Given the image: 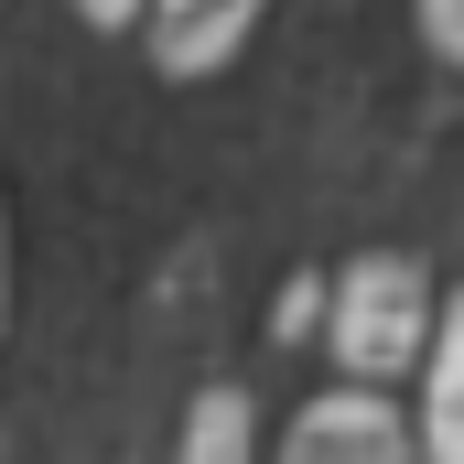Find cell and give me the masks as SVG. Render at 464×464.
I'll list each match as a JSON object with an SVG mask.
<instances>
[{
  "label": "cell",
  "instance_id": "obj_1",
  "mask_svg": "<svg viewBox=\"0 0 464 464\" xmlns=\"http://www.w3.org/2000/svg\"><path fill=\"white\" fill-rule=\"evenodd\" d=\"M324 335H335V367H346V378H400V367H421V356H432V281H421V259L367 248L346 281L324 292Z\"/></svg>",
  "mask_w": 464,
  "mask_h": 464
},
{
  "label": "cell",
  "instance_id": "obj_2",
  "mask_svg": "<svg viewBox=\"0 0 464 464\" xmlns=\"http://www.w3.org/2000/svg\"><path fill=\"white\" fill-rule=\"evenodd\" d=\"M411 454H421V432L378 389H324V400L292 411V432H281L270 464H411Z\"/></svg>",
  "mask_w": 464,
  "mask_h": 464
},
{
  "label": "cell",
  "instance_id": "obj_3",
  "mask_svg": "<svg viewBox=\"0 0 464 464\" xmlns=\"http://www.w3.org/2000/svg\"><path fill=\"white\" fill-rule=\"evenodd\" d=\"M248 33H259V0H151V11H140V54H151V76H173V87L227 76Z\"/></svg>",
  "mask_w": 464,
  "mask_h": 464
},
{
  "label": "cell",
  "instance_id": "obj_4",
  "mask_svg": "<svg viewBox=\"0 0 464 464\" xmlns=\"http://www.w3.org/2000/svg\"><path fill=\"white\" fill-rule=\"evenodd\" d=\"M421 454L464 464V292L432 324V356H421Z\"/></svg>",
  "mask_w": 464,
  "mask_h": 464
},
{
  "label": "cell",
  "instance_id": "obj_5",
  "mask_svg": "<svg viewBox=\"0 0 464 464\" xmlns=\"http://www.w3.org/2000/svg\"><path fill=\"white\" fill-rule=\"evenodd\" d=\"M173 464H259V411H248V389H195Z\"/></svg>",
  "mask_w": 464,
  "mask_h": 464
},
{
  "label": "cell",
  "instance_id": "obj_6",
  "mask_svg": "<svg viewBox=\"0 0 464 464\" xmlns=\"http://www.w3.org/2000/svg\"><path fill=\"white\" fill-rule=\"evenodd\" d=\"M421 44H432L443 65H464V0H421Z\"/></svg>",
  "mask_w": 464,
  "mask_h": 464
},
{
  "label": "cell",
  "instance_id": "obj_7",
  "mask_svg": "<svg viewBox=\"0 0 464 464\" xmlns=\"http://www.w3.org/2000/svg\"><path fill=\"white\" fill-rule=\"evenodd\" d=\"M140 11H151V0H76V22H87V33H130Z\"/></svg>",
  "mask_w": 464,
  "mask_h": 464
},
{
  "label": "cell",
  "instance_id": "obj_8",
  "mask_svg": "<svg viewBox=\"0 0 464 464\" xmlns=\"http://www.w3.org/2000/svg\"><path fill=\"white\" fill-rule=\"evenodd\" d=\"M0 324H11V217H0Z\"/></svg>",
  "mask_w": 464,
  "mask_h": 464
}]
</instances>
